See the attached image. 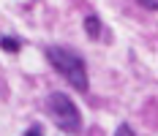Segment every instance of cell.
Instances as JSON below:
<instances>
[{
	"label": "cell",
	"mask_w": 158,
	"mask_h": 136,
	"mask_svg": "<svg viewBox=\"0 0 158 136\" xmlns=\"http://www.w3.org/2000/svg\"><path fill=\"white\" fill-rule=\"evenodd\" d=\"M47 60L68 84H74L79 93H87V87H90L87 68H85V60L79 57L74 49H68V46H49L47 49Z\"/></svg>",
	"instance_id": "cell-1"
},
{
	"label": "cell",
	"mask_w": 158,
	"mask_h": 136,
	"mask_svg": "<svg viewBox=\"0 0 158 136\" xmlns=\"http://www.w3.org/2000/svg\"><path fill=\"white\" fill-rule=\"evenodd\" d=\"M25 136H44V131H41V125H30L25 131Z\"/></svg>",
	"instance_id": "cell-6"
},
{
	"label": "cell",
	"mask_w": 158,
	"mask_h": 136,
	"mask_svg": "<svg viewBox=\"0 0 158 136\" xmlns=\"http://www.w3.org/2000/svg\"><path fill=\"white\" fill-rule=\"evenodd\" d=\"M144 8H153V11H158V0H139Z\"/></svg>",
	"instance_id": "cell-7"
},
{
	"label": "cell",
	"mask_w": 158,
	"mask_h": 136,
	"mask_svg": "<svg viewBox=\"0 0 158 136\" xmlns=\"http://www.w3.org/2000/svg\"><path fill=\"white\" fill-rule=\"evenodd\" d=\"M44 109H47L49 120L60 131H65V134H79L82 131V114H79L77 104L65 93H49L47 101H44Z\"/></svg>",
	"instance_id": "cell-2"
},
{
	"label": "cell",
	"mask_w": 158,
	"mask_h": 136,
	"mask_svg": "<svg viewBox=\"0 0 158 136\" xmlns=\"http://www.w3.org/2000/svg\"><path fill=\"white\" fill-rule=\"evenodd\" d=\"M0 46H3V49H6V52H19V38H11V35H3V38H0Z\"/></svg>",
	"instance_id": "cell-4"
},
{
	"label": "cell",
	"mask_w": 158,
	"mask_h": 136,
	"mask_svg": "<svg viewBox=\"0 0 158 136\" xmlns=\"http://www.w3.org/2000/svg\"><path fill=\"white\" fill-rule=\"evenodd\" d=\"M85 30H87V35H90V38H98V35H101V19L90 14L87 19H85Z\"/></svg>",
	"instance_id": "cell-3"
},
{
	"label": "cell",
	"mask_w": 158,
	"mask_h": 136,
	"mask_svg": "<svg viewBox=\"0 0 158 136\" xmlns=\"http://www.w3.org/2000/svg\"><path fill=\"white\" fill-rule=\"evenodd\" d=\"M114 136H134V131H131V125H126V122H123V125L114 131Z\"/></svg>",
	"instance_id": "cell-5"
}]
</instances>
